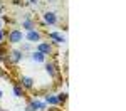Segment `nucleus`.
<instances>
[{"instance_id":"nucleus-8","label":"nucleus","mask_w":126,"mask_h":111,"mask_svg":"<svg viewBox=\"0 0 126 111\" xmlns=\"http://www.w3.org/2000/svg\"><path fill=\"white\" fill-rule=\"evenodd\" d=\"M24 84H25L27 88H30V86H32V79H29V78H24Z\"/></svg>"},{"instance_id":"nucleus-9","label":"nucleus","mask_w":126,"mask_h":111,"mask_svg":"<svg viewBox=\"0 0 126 111\" xmlns=\"http://www.w3.org/2000/svg\"><path fill=\"white\" fill-rule=\"evenodd\" d=\"M47 72L54 74V66H52V64H47Z\"/></svg>"},{"instance_id":"nucleus-6","label":"nucleus","mask_w":126,"mask_h":111,"mask_svg":"<svg viewBox=\"0 0 126 111\" xmlns=\"http://www.w3.org/2000/svg\"><path fill=\"white\" fill-rule=\"evenodd\" d=\"M34 59H37V61H44V54H42V52H35V54H34Z\"/></svg>"},{"instance_id":"nucleus-10","label":"nucleus","mask_w":126,"mask_h":111,"mask_svg":"<svg viewBox=\"0 0 126 111\" xmlns=\"http://www.w3.org/2000/svg\"><path fill=\"white\" fill-rule=\"evenodd\" d=\"M20 59V52H15L14 54V61H19Z\"/></svg>"},{"instance_id":"nucleus-1","label":"nucleus","mask_w":126,"mask_h":111,"mask_svg":"<svg viewBox=\"0 0 126 111\" xmlns=\"http://www.w3.org/2000/svg\"><path fill=\"white\" fill-rule=\"evenodd\" d=\"M20 41H22V32L14 30V32L10 34V42H20Z\"/></svg>"},{"instance_id":"nucleus-2","label":"nucleus","mask_w":126,"mask_h":111,"mask_svg":"<svg viewBox=\"0 0 126 111\" xmlns=\"http://www.w3.org/2000/svg\"><path fill=\"white\" fill-rule=\"evenodd\" d=\"M39 37H40L39 32H35V30H29V34H27V39L32 41V42H34V41H39Z\"/></svg>"},{"instance_id":"nucleus-7","label":"nucleus","mask_w":126,"mask_h":111,"mask_svg":"<svg viewBox=\"0 0 126 111\" xmlns=\"http://www.w3.org/2000/svg\"><path fill=\"white\" fill-rule=\"evenodd\" d=\"M14 92H15V96H22V94H24L22 89H20V88H17V86L14 88Z\"/></svg>"},{"instance_id":"nucleus-11","label":"nucleus","mask_w":126,"mask_h":111,"mask_svg":"<svg viewBox=\"0 0 126 111\" xmlns=\"http://www.w3.org/2000/svg\"><path fill=\"white\" fill-rule=\"evenodd\" d=\"M32 2H34V4H35V2H37V0H32Z\"/></svg>"},{"instance_id":"nucleus-5","label":"nucleus","mask_w":126,"mask_h":111,"mask_svg":"<svg viewBox=\"0 0 126 111\" xmlns=\"http://www.w3.org/2000/svg\"><path fill=\"white\" fill-rule=\"evenodd\" d=\"M50 39L57 41V42H64V37H62V35H59V34H50Z\"/></svg>"},{"instance_id":"nucleus-3","label":"nucleus","mask_w":126,"mask_h":111,"mask_svg":"<svg viewBox=\"0 0 126 111\" xmlns=\"http://www.w3.org/2000/svg\"><path fill=\"white\" fill-rule=\"evenodd\" d=\"M39 52H42V54L50 52V46H49V44H40V46H39Z\"/></svg>"},{"instance_id":"nucleus-4","label":"nucleus","mask_w":126,"mask_h":111,"mask_svg":"<svg viewBox=\"0 0 126 111\" xmlns=\"http://www.w3.org/2000/svg\"><path fill=\"white\" fill-rule=\"evenodd\" d=\"M45 22L56 24V15H54V14H45Z\"/></svg>"}]
</instances>
